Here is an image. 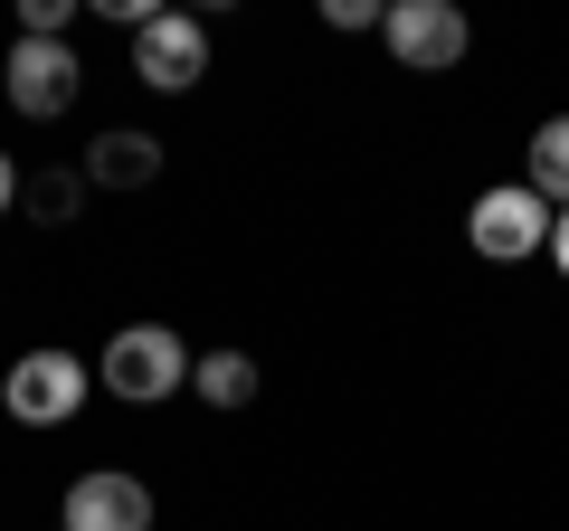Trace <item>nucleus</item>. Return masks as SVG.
<instances>
[{"instance_id": "obj_1", "label": "nucleus", "mask_w": 569, "mask_h": 531, "mask_svg": "<svg viewBox=\"0 0 569 531\" xmlns=\"http://www.w3.org/2000/svg\"><path fill=\"white\" fill-rule=\"evenodd\" d=\"M96 389H114L123 409H152V399H171V389H190V351H181V332H162V323H123L114 342H104V361H96Z\"/></svg>"}, {"instance_id": "obj_2", "label": "nucleus", "mask_w": 569, "mask_h": 531, "mask_svg": "<svg viewBox=\"0 0 569 531\" xmlns=\"http://www.w3.org/2000/svg\"><path fill=\"white\" fill-rule=\"evenodd\" d=\"M86 389H96V370L77 351H20L10 380H0V409L20 418V428H67L86 409Z\"/></svg>"}, {"instance_id": "obj_3", "label": "nucleus", "mask_w": 569, "mask_h": 531, "mask_svg": "<svg viewBox=\"0 0 569 531\" xmlns=\"http://www.w3.org/2000/svg\"><path fill=\"white\" fill-rule=\"evenodd\" d=\"M380 39H389V58H399L408 77H447L475 29H466L456 0H399V10H380Z\"/></svg>"}, {"instance_id": "obj_4", "label": "nucleus", "mask_w": 569, "mask_h": 531, "mask_svg": "<svg viewBox=\"0 0 569 531\" xmlns=\"http://www.w3.org/2000/svg\"><path fill=\"white\" fill-rule=\"evenodd\" d=\"M466 238H475V257L522 266V257H541V247H550V200H541L531 181H503V190H485V200H475Z\"/></svg>"}, {"instance_id": "obj_5", "label": "nucleus", "mask_w": 569, "mask_h": 531, "mask_svg": "<svg viewBox=\"0 0 569 531\" xmlns=\"http://www.w3.org/2000/svg\"><path fill=\"white\" fill-rule=\"evenodd\" d=\"M133 77L152 86V96H190V86L209 77V29L190 20V10H152V20L133 29Z\"/></svg>"}, {"instance_id": "obj_6", "label": "nucleus", "mask_w": 569, "mask_h": 531, "mask_svg": "<svg viewBox=\"0 0 569 531\" xmlns=\"http://www.w3.org/2000/svg\"><path fill=\"white\" fill-rule=\"evenodd\" d=\"M0 77H10V104H20L29 123H58L67 104H77L86 67H77V48H67V39H20Z\"/></svg>"}, {"instance_id": "obj_7", "label": "nucleus", "mask_w": 569, "mask_h": 531, "mask_svg": "<svg viewBox=\"0 0 569 531\" xmlns=\"http://www.w3.org/2000/svg\"><path fill=\"white\" fill-rule=\"evenodd\" d=\"M67 531H152V484L123 465H96L67 484Z\"/></svg>"}, {"instance_id": "obj_8", "label": "nucleus", "mask_w": 569, "mask_h": 531, "mask_svg": "<svg viewBox=\"0 0 569 531\" xmlns=\"http://www.w3.org/2000/svg\"><path fill=\"white\" fill-rule=\"evenodd\" d=\"M152 171H162V143H152V133H104V143L86 152V181L96 190H142Z\"/></svg>"}, {"instance_id": "obj_9", "label": "nucleus", "mask_w": 569, "mask_h": 531, "mask_svg": "<svg viewBox=\"0 0 569 531\" xmlns=\"http://www.w3.org/2000/svg\"><path fill=\"white\" fill-rule=\"evenodd\" d=\"M190 389H200L209 409H247L257 399V361L247 351H209V361H190Z\"/></svg>"}, {"instance_id": "obj_10", "label": "nucleus", "mask_w": 569, "mask_h": 531, "mask_svg": "<svg viewBox=\"0 0 569 531\" xmlns=\"http://www.w3.org/2000/svg\"><path fill=\"white\" fill-rule=\"evenodd\" d=\"M531 190L569 209V114H550L541 133H531Z\"/></svg>"}, {"instance_id": "obj_11", "label": "nucleus", "mask_w": 569, "mask_h": 531, "mask_svg": "<svg viewBox=\"0 0 569 531\" xmlns=\"http://www.w3.org/2000/svg\"><path fill=\"white\" fill-rule=\"evenodd\" d=\"M20 200H29V219H39V228H67V219H77V200H86V171H39V181H20Z\"/></svg>"}, {"instance_id": "obj_12", "label": "nucleus", "mask_w": 569, "mask_h": 531, "mask_svg": "<svg viewBox=\"0 0 569 531\" xmlns=\"http://www.w3.org/2000/svg\"><path fill=\"white\" fill-rule=\"evenodd\" d=\"M77 0H20V39H67Z\"/></svg>"}, {"instance_id": "obj_13", "label": "nucleus", "mask_w": 569, "mask_h": 531, "mask_svg": "<svg viewBox=\"0 0 569 531\" xmlns=\"http://www.w3.org/2000/svg\"><path fill=\"white\" fill-rule=\"evenodd\" d=\"M332 29H380V0H323Z\"/></svg>"}, {"instance_id": "obj_14", "label": "nucleus", "mask_w": 569, "mask_h": 531, "mask_svg": "<svg viewBox=\"0 0 569 531\" xmlns=\"http://www.w3.org/2000/svg\"><path fill=\"white\" fill-rule=\"evenodd\" d=\"M550 266L569 275V209H550Z\"/></svg>"}, {"instance_id": "obj_15", "label": "nucleus", "mask_w": 569, "mask_h": 531, "mask_svg": "<svg viewBox=\"0 0 569 531\" xmlns=\"http://www.w3.org/2000/svg\"><path fill=\"white\" fill-rule=\"evenodd\" d=\"M0 209H20V162L0 152Z\"/></svg>"}]
</instances>
